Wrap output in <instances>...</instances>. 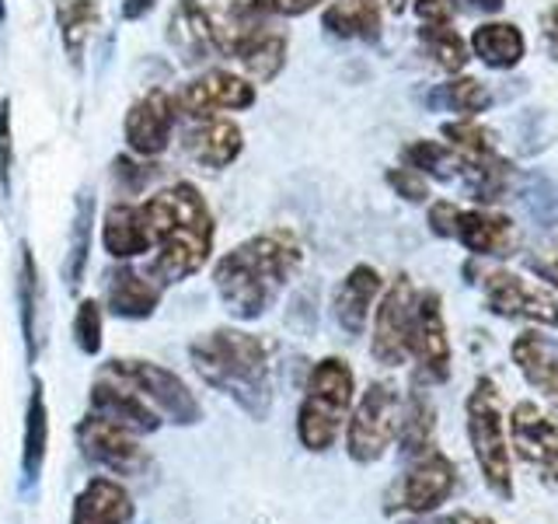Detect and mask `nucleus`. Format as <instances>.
<instances>
[{
  "label": "nucleus",
  "instance_id": "2",
  "mask_svg": "<svg viewBox=\"0 0 558 524\" xmlns=\"http://www.w3.org/2000/svg\"><path fill=\"white\" fill-rule=\"evenodd\" d=\"M304 249L293 231L276 227L223 252L214 266V290L238 322L262 319L283 287L301 273Z\"/></svg>",
  "mask_w": 558,
  "mask_h": 524
},
{
  "label": "nucleus",
  "instance_id": "36",
  "mask_svg": "<svg viewBox=\"0 0 558 524\" xmlns=\"http://www.w3.org/2000/svg\"><path fill=\"white\" fill-rule=\"evenodd\" d=\"M74 343L81 346L84 357H98L101 343H105V311L101 301L95 297H84L74 311Z\"/></svg>",
  "mask_w": 558,
  "mask_h": 524
},
{
  "label": "nucleus",
  "instance_id": "3",
  "mask_svg": "<svg viewBox=\"0 0 558 524\" xmlns=\"http://www.w3.org/2000/svg\"><path fill=\"white\" fill-rule=\"evenodd\" d=\"M189 360L209 389L262 424L272 413V349L244 329H214L189 343Z\"/></svg>",
  "mask_w": 558,
  "mask_h": 524
},
{
  "label": "nucleus",
  "instance_id": "38",
  "mask_svg": "<svg viewBox=\"0 0 558 524\" xmlns=\"http://www.w3.org/2000/svg\"><path fill=\"white\" fill-rule=\"evenodd\" d=\"M14 133H11V98H0V189L14 192Z\"/></svg>",
  "mask_w": 558,
  "mask_h": 524
},
{
  "label": "nucleus",
  "instance_id": "26",
  "mask_svg": "<svg viewBox=\"0 0 558 524\" xmlns=\"http://www.w3.org/2000/svg\"><path fill=\"white\" fill-rule=\"evenodd\" d=\"M453 238L475 255H510L513 224L510 217L488 214V210H461L458 224H453Z\"/></svg>",
  "mask_w": 558,
  "mask_h": 524
},
{
  "label": "nucleus",
  "instance_id": "7",
  "mask_svg": "<svg viewBox=\"0 0 558 524\" xmlns=\"http://www.w3.org/2000/svg\"><path fill=\"white\" fill-rule=\"evenodd\" d=\"M98 374L116 378V381L126 384V389H133L150 409H157V416H161L165 424L196 427L203 419V406H199L196 392H192L174 371H168L165 364L140 360V357H130V360L116 357V360L105 364Z\"/></svg>",
  "mask_w": 558,
  "mask_h": 524
},
{
  "label": "nucleus",
  "instance_id": "39",
  "mask_svg": "<svg viewBox=\"0 0 558 524\" xmlns=\"http://www.w3.org/2000/svg\"><path fill=\"white\" fill-rule=\"evenodd\" d=\"M388 186L398 192L401 200H409V203H426L429 200V182H426V175H418L415 168H391L388 171Z\"/></svg>",
  "mask_w": 558,
  "mask_h": 524
},
{
  "label": "nucleus",
  "instance_id": "13",
  "mask_svg": "<svg viewBox=\"0 0 558 524\" xmlns=\"http://www.w3.org/2000/svg\"><path fill=\"white\" fill-rule=\"evenodd\" d=\"M485 308L502 319H523L537 325H558V297L510 270H493L482 279Z\"/></svg>",
  "mask_w": 558,
  "mask_h": 524
},
{
  "label": "nucleus",
  "instance_id": "34",
  "mask_svg": "<svg viewBox=\"0 0 558 524\" xmlns=\"http://www.w3.org/2000/svg\"><path fill=\"white\" fill-rule=\"evenodd\" d=\"M401 162L405 168H415L418 175H429V179H458L464 171V162L450 147L436 144V140H415L405 151H401Z\"/></svg>",
  "mask_w": 558,
  "mask_h": 524
},
{
  "label": "nucleus",
  "instance_id": "4",
  "mask_svg": "<svg viewBox=\"0 0 558 524\" xmlns=\"http://www.w3.org/2000/svg\"><path fill=\"white\" fill-rule=\"evenodd\" d=\"M220 57L238 60L248 81H272L287 63V17L272 0H214L206 4Z\"/></svg>",
  "mask_w": 558,
  "mask_h": 524
},
{
  "label": "nucleus",
  "instance_id": "46",
  "mask_svg": "<svg viewBox=\"0 0 558 524\" xmlns=\"http://www.w3.org/2000/svg\"><path fill=\"white\" fill-rule=\"evenodd\" d=\"M545 35H548V46H551V52H558V11L548 17L545 22Z\"/></svg>",
  "mask_w": 558,
  "mask_h": 524
},
{
  "label": "nucleus",
  "instance_id": "5",
  "mask_svg": "<svg viewBox=\"0 0 558 524\" xmlns=\"http://www.w3.org/2000/svg\"><path fill=\"white\" fill-rule=\"evenodd\" d=\"M356 374L342 357H325L311 367L301 413H296V437L311 454H322L339 441V433L353 409Z\"/></svg>",
  "mask_w": 558,
  "mask_h": 524
},
{
  "label": "nucleus",
  "instance_id": "9",
  "mask_svg": "<svg viewBox=\"0 0 558 524\" xmlns=\"http://www.w3.org/2000/svg\"><path fill=\"white\" fill-rule=\"evenodd\" d=\"M255 98H258L255 81H248L244 74H234V70H223V67L203 70L196 81L179 87V95H171L174 112L192 122L217 119L220 112H248Z\"/></svg>",
  "mask_w": 558,
  "mask_h": 524
},
{
  "label": "nucleus",
  "instance_id": "17",
  "mask_svg": "<svg viewBox=\"0 0 558 524\" xmlns=\"http://www.w3.org/2000/svg\"><path fill=\"white\" fill-rule=\"evenodd\" d=\"M87 406H92L95 416L109 419V424L130 430L136 437H147V433H157L165 427V419L157 416V409H150L144 398H140L133 389H126L122 381L116 378H105L98 374L92 392H87Z\"/></svg>",
  "mask_w": 558,
  "mask_h": 524
},
{
  "label": "nucleus",
  "instance_id": "43",
  "mask_svg": "<svg viewBox=\"0 0 558 524\" xmlns=\"http://www.w3.org/2000/svg\"><path fill=\"white\" fill-rule=\"evenodd\" d=\"M318 4H325V0H272V8L283 14V17H293V14H307L314 11Z\"/></svg>",
  "mask_w": 558,
  "mask_h": 524
},
{
  "label": "nucleus",
  "instance_id": "48",
  "mask_svg": "<svg viewBox=\"0 0 558 524\" xmlns=\"http://www.w3.org/2000/svg\"><path fill=\"white\" fill-rule=\"evenodd\" d=\"M458 524H496L493 517H458Z\"/></svg>",
  "mask_w": 558,
  "mask_h": 524
},
{
  "label": "nucleus",
  "instance_id": "29",
  "mask_svg": "<svg viewBox=\"0 0 558 524\" xmlns=\"http://www.w3.org/2000/svg\"><path fill=\"white\" fill-rule=\"evenodd\" d=\"M46 454H49V406H46L43 381L32 378V395L25 409V444H22V468L28 483L39 479V472L46 468Z\"/></svg>",
  "mask_w": 558,
  "mask_h": 524
},
{
  "label": "nucleus",
  "instance_id": "49",
  "mask_svg": "<svg viewBox=\"0 0 558 524\" xmlns=\"http://www.w3.org/2000/svg\"><path fill=\"white\" fill-rule=\"evenodd\" d=\"M4 17H8V11H4V0H0V22H4Z\"/></svg>",
  "mask_w": 558,
  "mask_h": 524
},
{
  "label": "nucleus",
  "instance_id": "16",
  "mask_svg": "<svg viewBox=\"0 0 558 524\" xmlns=\"http://www.w3.org/2000/svg\"><path fill=\"white\" fill-rule=\"evenodd\" d=\"M174 122H179V112H174L171 95L161 92V87H150L147 95H140L126 109L122 136H126V147L136 157H157L168 151L174 136Z\"/></svg>",
  "mask_w": 558,
  "mask_h": 524
},
{
  "label": "nucleus",
  "instance_id": "44",
  "mask_svg": "<svg viewBox=\"0 0 558 524\" xmlns=\"http://www.w3.org/2000/svg\"><path fill=\"white\" fill-rule=\"evenodd\" d=\"M154 8H157V0H122V17H126V22H140V17H147Z\"/></svg>",
  "mask_w": 558,
  "mask_h": 524
},
{
  "label": "nucleus",
  "instance_id": "1",
  "mask_svg": "<svg viewBox=\"0 0 558 524\" xmlns=\"http://www.w3.org/2000/svg\"><path fill=\"white\" fill-rule=\"evenodd\" d=\"M140 217L147 224L154 252L147 262V276L157 287H171L196 276L214 255L217 221L196 182L157 189L154 196L140 203Z\"/></svg>",
  "mask_w": 558,
  "mask_h": 524
},
{
  "label": "nucleus",
  "instance_id": "15",
  "mask_svg": "<svg viewBox=\"0 0 558 524\" xmlns=\"http://www.w3.org/2000/svg\"><path fill=\"white\" fill-rule=\"evenodd\" d=\"M409 357H415L418 371H423L429 381H447L450 378V336H447L444 301H440V294H436V290H418L415 294Z\"/></svg>",
  "mask_w": 558,
  "mask_h": 524
},
{
  "label": "nucleus",
  "instance_id": "12",
  "mask_svg": "<svg viewBox=\"0 0 558 524\" xmlns=\"http://www.w3.org/2000/svg\"><path fill=\"white\" fill-rule=\"evenodd\" d=\"M415 287L409 276H395L391 287L384 290L380 305H374V340L371 354L384 367H401L409 360V336L415 319Z\"/></svg>",
  "mask_w": 558,
  "mask_h": 524
},
{
  "label": "nucleus",
  "instance_id": "6",
  "mask_svg": "<svg viewBox=\"0 0 558 524\" xmlns=\"http://www.w3.org/2000/svg\"><path fill=\"white\" fill-rule=\"evenodd\" d=\"M468 441L475 451L485 486L499 500H513V465H510V437L502 424V406L493 378H478L468 395Z\"/></svg>",
  "mask_w": 558,
  "mask_h": 524
},
{
  "label": "nucleus",
  "instance_id": "11",
  "mask_svg": "<svg viewBox=\"0 0 558 524\" xmlns=\"http://www.w3.org/2000/svg\"><path fill=\"white\" fill-rule=\"evenodd\" d=\"M453 489H458V465L444 451L433 448L423 458H415L412 468L401 476L395 493L388 497V514L409 511L415 517H426L433 511H440Z\"/></svg>",
  "mask_w": 558,
  "mask_h": 524
},
{
  "label": "nucleus",
  "instance_id": "22",
  "mask_svg": "<svg viewBox=\"0 0 558 524\" xmlns=\"http://www.w3.org/2000/svg\"><path fill=\"white\" fill-rule=\"evenodd\" d=\"M241 151H244V133L231 119L217 116V119L192 122V130L185 133V154L209 171H220L227 165H234L241 157Z\"/></svg>",
  "mask_w": 558,
  "mask_h": 524
},
{
  "label": "nucleus",
  "instance_id": "32",
  "mask_svg": "<svg viewBox=\"0 0 558 524\" xmlns=\"http://www.w3.org/2000/svg\"><path fill=\"white\" fill-rule=\"evenodd\" d=\"M92 235H95V196H92V189H84L77 196L74 227H70V252L63 266L70 287H81V279H84L87 259H92Z\"/></svg>",
  "mask_w": 558,
  "mask_h": 524
},
{
  "label": "nucleus",
  "instance_id": "28",
  "mask_svg": "<svg viewBox=\"0 0 558 524\" xmlns=\"http://www.w3.org/2000/svg\"><path fill=\"white\" fill-rule=\"evenodd\" d=\"M57 25L70 63L81 67L87 39L101 28V4L98 0H57Z\"/></svg>",
  "mask_w": 558,
  "mask_h": 524
},
{
  "label": "nucleus",
  "instance_id": "20",
  "mask_svg": "<svg viewBox=\"0 0 558 524\" xmlns=\"http://www.w3.org/2000/svg\"><path fill=\"white\" fill-rule=\"evenodd\" d=\"M380 284H384L380 273L374 266H366V262H360V266H353L339 279L336 294H331V314H336V322L345 336H360L366 329L371 311L380 297Z\"/></svg>",
  "mask_w": 558,
  "mask_h": 524
},
{
  "label": "nucleus",
  "instance_id": "35",
  "mask_svg": "<svg viewBox=\"0 0 558 524\" xmlns=\"http://www.w3.org/2000/svg\"><path fill=\"white\" fill-rule=\"evenodd\" d=\"M423 35V46L433 57V63L453 74V70H461L468 63V46L461 43V35L450 28V22H440V25H423L418 28Z\"/></svg>",
  "mask_w": 558,
  "mask_h": 524
},
{
  "label": "nucleus",
  "instance_id": "45",
  "mask_svg": "<svg viewBox=\"0 0 558 524\" xmlns=\"http://www.w3.org/2000/svg\"><path fill=\"white\" fill-rule=\"evenodd\" d=\"M534 266H537V273L545 276L551 287H558V249L551 255H545V259H537Z\"/></svg>",
  "mask_w": 558,
  "mask_h": 524
},
{
  "label": "nucleus",
  "instance_id": "21",
  "mask_svg": "<svg viewBox=\"0 0 558 524\" xmlns=\"http://www.w3.org/2000/svg\"><path fill=\"white\" fill-rule=\"evenodd\" d=\"M43 311H46L43 276H39V266H35L32 245L22 241V249H17V319H22V336H25L28 364H35V360H39V354H43V340H46Z\"/></svg>",
  "mask_w": 558,
  "mask_h": 524
},
{
  "label": "nucleus",
  "instance_id": "23",
  "mask_svg": "<svg viewBox=\"0 0 558 524\" xmlns=\"http://www.w3.org/2000/svg\"><path fill=\"white\" fill-rule=\"evenodd\" d=\"M130 521H133L130 489L105 476L87 479V486L74 500V511H70V524H130Z\"/></svg>",
  "mask_w": 558,
  "mask_h": 524
},
{
  "label": "nucleus",
  "instance_id": "50",
  "mask_svg": "<svg viewBox=\"0 0 558 524\" xmlns=\"http://www.w3.org/2000/svg\"><path fill=\"white\" fill-rule=\"evenodd\" d=\"M409 524H426V521H409Z\"/></svg>",
  "mask_w": 558,
  "mask_h": 524
},
{
  "label": "nucleus",
  "instance_id": "33",
  "mask_svg": "<svg viewBox=\"0 0 558 524\" xmlns=\"http://www.w3.org/2000/svg\"><path fill=\"white\" fill-rule=\"evenodd\" d=\"M444 136H447L450 151L464 162V168L468 165H482V162H488V157H496V136H493V130H485L482 122H475V119L447 122Z\"/></svg>",
  "mask_w": 558,
  "mask_h": 524
},
{
  "label": "nucleus",
  "instance_id": "37",
  "mask_svg": "<svg viewBox=\"0 0 558 524\" xmlns=\"http://www.w3.org/2000/svg\"><path fill=\"white\" fill-rule=\"evenodd\" d=\"M440 98L450 105L453 112H461L464 119H475L478 112L488 109V102H493V95H488V87L475 78H458V81H450L444 84V92Z\"/></svg>",
  "mask_w": 558,
  "mask_h": 524
},
{
  "label": "nucleus",
  "instance_id": "10",
  "mask_svg": "<svg viewBox=\"0 0 558 524\" xmlns=\"http://www.w3.org/2000/svg\"><path fill=\"white\" fill-rule=\"evenodd\" d=\"M77 444L81 454L92 465L112 472V476H144V472L154 465L150 451L140 444V437L122 430L109 419H101L95 413H87L81 424H77Z\"/></svg>",
  "mask_w": 558,
  "mask_h": 524
},
{
  "label": "nucleus",
  "instance_id": "42",
  "mask_svg": "<svg viewBox=\"0 0 558 524\" xmlns=\"http://www.w3.org/2000/svg\"><path fill=\"white\" fill-rule=\"evenodd\" d=\"M415 14L423 17V25H440L450 22V4L447 0H415Z\"/></svg>",
  "mask_w": 558,
  "mask_h": 524
},
{
  "label": "nucleus",
  "instance_id": "8",
  "mask_svg": "<svg viewBox=\"0 0 558 524\" xmlns=\"http://www.w3.org/2000/svg\"><path fill=\"white\" fill-rule=\"evenodd\" d=\"M401 424V392L391 381H371L360 395L356 409L345 419V451L360 465L380 462L388 448L398 441Z\"/></svg>",
  "mask_w": 558,
  "mask_h": 524
},
{
  "label": "nucleus",
  "instance_id": "41",
  "mask_svg": "<svg viewBox=\"0 0 558 524\" xmlns=\"http://www.w3.org/2000/svg\"><path fill=\"white\" fill-rule=\"evenodd\" d=\"M458 214H461V206H453L447 200L433 203L429 206V231L440 235V238H453V224H458Z\"/></svg>",
  "mask_w": 558,
  "mask_h": 524
},
{
  "label": "nucleus",
  "instance_id": "24",
  "mask_svg": "<svg viewBox=\"0 0 558 524\" xmlns=\"http://www.w3.org/2000/svg\"><path fill=\"white\" fill-rule=\"evenodd\" d=\"M101 245L105 252L119 262H133L144 252H150V235H147V224L140 217V203H126L119 200L105 210L101 217Z\"/></svg>",
  "mask_w": 558,
  "mask_h": 524
},
{
  "label": "nucleus",
  "instance_id": "40",
  "mask_svg": "<svg viewBox=\"0 0 558 524\" xmlns=\"http://www.w3.org/2000/svg\"><path fill=\"white\" fill-rule=\"evenodd\" d=\"M112 175L119 179V189L122 192H140V186H144L150 175H154V168L147 165V162H136V157H116L112 162Z\"/></svg>",
  "mask_w": 558,
  "mask_h": 524
},
{
  "label": "nucleus",
  "instance_id": "14",
  "mask_svg": "<svg viewBox=\"0 0 558 524\" xmlns=\"http://www.w3.org/2000/svg\"><path fill=\"white\" fill-rule=\"evenodd\" d=\"M510 448L548 483H558V416L537 402H517L510 413Z\"/></svg>",
  "mask_w": 558,
  "mask_h": 524
},
{
  "label": "nucleus",
  "instance_id": "31",
  "mask_svg": "<svg viewBox=\"0 0 558 524\" xmlns=\"http://www.w3.org/2000/svg\"><path fill=\"white\" fill-rule=\"evenodd\" d=\"M471 52L496 70H510L523 60V35L510 22H488L471 35Z\"/></svg>",
  "mask_w": 558,
  "mask_h": 524
},
{
  "label": "nucleus",
  "instance_id": "19",
  "mask_svg": "<svg viewBox=\"0 0 558 524\" xmlns=\"http://www.w3.org/2000/svg\"><path fill=\"white\" fill-rule=\"evenodd\" d=\"M105 308H109L116 319L144 322L161 308V287H157L147 273L133 270L130 262H119V266L105 273Z\"/></svg>",
  "mask_w": 558,
  "mask_h": 524
},
{
  "label": "nucleus",
  "instance_id": "25",
  "mask_svg": "<svg viewBox=\"0 0 558 524\" xmlns=\"http://www.w3.org/2000/svg\"><path fill=\"white\" fill-rule=\"evenodd\" d=\"M510 354L527 384H534L541 395L558 406V343L541 336V332H520Z\"/></svg>",
  "mask_w": 558,
  "mask_h": 524
},
{
  "label": "nucleus",
  "instance_id": "47",
  "mask_svg": "<svg viewBox=\"0 0 558 524\" xmlns=\"http://www.w3.org/2000/svg\"><path fill=\"white\" fill-rule=\"evenodd\" d=\"M471 8H478V11H499L502 8V0H468Z\"/></svg>",
  "mask_w": 558,
  "mask_h": 524
},
{
  "label": "nucleus",
  "instance_id": "30",
  "mask_svg": "<svg viewBox=\"0 0 558 524\" xmlns=\"http://www.w3.org/2000/svg\"><path fill=\"white\" fill-rule=\"evenodd\" d=\"M325 28L339 39H377L380 35V4L377 0H336V4L325 8Z\"/></svg>",
  "mask_w": 558,
  "mask_h": 524
},
{
  "label": "nucleus",
  "instance_id": "27",
  "mask_svg": "<svg viewBox=\"0 0 558 524\" xmlns=\"http://www.w3.org/2000/svg\"><path fill=\"white\" fill-rule=\"evenodd\" d=\"M398 444H401V454L412 462L436 448V406L423 389H415L409 402H401Z\"/></svg>",
  "mask_w": 558,
  "mask_h": 524
},
{
  "label": "nucleus",
  "instance_id": "18",
  "mask_svg": "<svg viewBox=\"0 0 558 524\" xmlns=\"http://www.w3.org/2000/svg\"><path fill=\"white\" fill-rule=\"evenodd\" d=\"M168 46L185 67H206L220 57L214 22L203 0H179L168 14Z\"/></svg>",
  "mask_w": 558,
  "mask_h": 524
}]
</instances>
